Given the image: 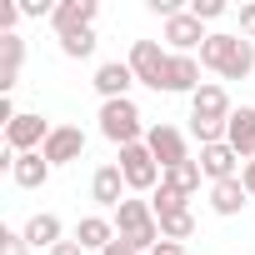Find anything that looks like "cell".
I'll list each match as a JSON object with an SVG mask.
<instances>
[{"label":"cell","mask_w":255,"mask_h":255,"mask_svg":"<svg viewBox=\"0 0 255 255\" xmlns=\"http://www.w3.org/2000/svg\"><path fill=\"white\" fill-rule=\"evenodd\" d=\"M145 145H150V155L160 160V170H175V165L190 160V140H185V130H175V125H165V120L145 130Z\"/></svg>","instance_id":"obj_6"},{"label":"cell","mask_w":255,"mask_h":255,"mask_svg":"<svg viewBox=\"0 0 255 255\" xmlns=\"http://www.w3.org/2000/svg\"><path fill=\"white\" fill-rule=\"evenodd\" d=\"M200 175H205L210 185H220V180H235V175H240V155L230 150V140H220V145H205V150H200Z\"/></svg>","instance_id":"obj_16"},{"label":"cell","mask_w":255,"mask_h":255,"mask_svg":"<svg viewBox=\"0 0 255 255\" xmlns=\"http://www.w3.org/2000/svg\"><path fill=\"white\" fill-rule=\"evenodd\" d=\"M190 15L205 25V20H220L225 15V0H190Z\"/></svg>","instance_id":"obj_27"},{"label":"cell","mask_w":255,"mask_h":255,"mask_svg":"<svg viewBox=\"0 0 255 255\" xmlns=\"http://www.w3.org/2000/svg\"><path fill=\"white\" fill-rule=\"evenodd\" d=\"M95 15H100V0H55L50 25H55V35H70V30H90Z\"/></svg>","instance_id":"obj_14"},{"label":"cell","mask_w":255,"mask_h":255,"mask_svg":"<svg viewBox=\"0 0 255 255\" xmlns=\"http://www.w3.org/2000/svg\"><path fill=\"white\" fill-rule=\"evenodd\" d=\"M225 140L240 160H255V105H235L225 120Z\"/></svg>","instance_id":"obj_15"},{"label":"cell","mask_w":255,"mask_h":255,"mask_svg":"<svg viewBox=\"0 0 255 255\" xmlns=\"http://www.w3.org/2000/svg\"><path fill=\"white\" fill-rule=\"evenodd\" d=\"M50 130H55V125H50L45 115H35V110H20V115L5 125V150H15V155H35V150H45Z\"/></svg>","instance_id":"obj_5"},{"label":"cell","mask_w":255,"mask_h":255,"mask_svg":"<svg viewBox=\"0 0 255 255\" xmlns=\"http://www.w3.org/2000/svg\"><path fill=\"white\" fill-rule=\"evenodd\" d=\"M50 255H90V250H85V245H80V240H60V245H55V250H50Z\"/></svg>","instance_id":"obj_31"},{"label":"cell","mask_w":255,"mask_h":255,"mask_svg":"<svg viewBox=\"0 0 255 255\" xmlns=\"http://www.w3.org/2000/svg\"><path fill=\"white\" fill-rule=\"evenodd\" d=\"M150 255H185V245H180V240H160Z\"/></svg>","instance_id":"obj_33"},{"label":"cell","mask_w":255,"mask_h":255,"mask_svg":"<svg viewBox=\"0 0 255 255\" xmlns=\"http://www.w3.org/2000/svg\"><path fill=\"white\" fill-rule=\"evenodd\" d=\"M20 15H30V20H50L55 5H50V0H20Z\"/></svg>","instance_id":"obj_28"},{"label":"cell","mask_w":255,"mask_h":255,"mask_svg":"<svg viewBox=\"0 0 255 255\" xmlns=\"http://www.w3.org/2000/svg\"><path fill=\"white\" fill-rule=\"evenodd\" d=\"M200 180H205V175H200V160H185V165H175V170H165V175H160V185H165V190H175L180 200H190V195L200 190Z\"/></svg>","instance_id":"obj_22"},{"label":"cell","mask_w":255,"mask_h":255,"mask_svg":"<svg viewBox=\"0 0 255 255\" xmlns=\"http://www.w3.org/2000/svg\"><path fill=\"white\" fill-rule=\"evenodd\" d=\"M240 180H245V190H250V200H255V160L240 165Z\"/></svg>","instance_id":"obj_34"},{"label":"cell","mask_w":255,"mask_h":255,"mask_svg":"<svg viewBox=\"0 0 255 255\" xmlns=\"http://www.w3.org/2000/svg\"><path fill=\"white\" fill-rule=\"evenodd\" d=\"M40 155H45L50 165H75V160L85 155V130H80V125H55Z\"/></svg>","instance_id":"obj_11"},{"label":"cell","mask_w":255,"mask_h":255,"mask_svg":"<svg viewBox=\"0 0 255 255\" xmlns=\"http://www.w3.org/2000/svg\"><path fill=\"white\" fill-rule=\"evenodd\" d=\"M20 65H25V40L20 35H0V95H10L20 85Z\"/></svg>","instance_id":"obj_18"},{"label":"cell","mask_w":255,"mask_h":255,"mask_svg":"<svg viewBox=\"0 0 255 255\" xmlns=\"http://www.w3.org/2000/svg\"><path fill=\"white\" fill-rule=\"evenodd\" d=\"M200 65L215 70L220 80H245L255 70V40L230 35V30H210V40L200 45Z\"/></svg>","instance_id":"obj_1"},{"label":"cell","mask_w":255,"mask_h":255,"mask_svg":"<svg viewBox=\"0 0 255 255\" xmlns=\"http://www.w3.org/2000/svg\"><path fill=\"white\" fill-rule=\"evenodd\" d=\"M245 205H250V190H245V180H240V175H235V180L210 185V210H215L220 220H235Z\"/></svg>","instance_id":"obj_17"},{"label":"cell","mask_w":255,"mask_h":255,"mask_svg":"<svg viewBox=\"0 0 255 255\" xmlns=\"http://www.w3.org/2000/svg\"><path fill=\"white\" fill-rule=\"evenodd\" d=\"M15 20H20V5H0V35H15Z\"/></svg>","instance_id":"obj_29"},{"label":"cell","mask_w":255,"mask_h":255,"mask_svg":"<svg viewBox=\"0 0 255 255\" xmlns=\"http://www.w3.org/2000/svg\"><path fill=\"white\" fill-rule=\"evenodd\" d=\"M125 190H130V185H125V175H120V165L110 160V165H100L95 175H90V200L100 205V210H120V200H125Z\"/></svg>","instance_id":"obj_12"},{"label":"cell","mask_w":255,"mask_h":255,"mask_svg":"<svg viewBox=\"0 0 255 255\" xmlns=\"http://www.w3.org/2000/svg\"><path fill=\"white\" fill-rule=\"evenodd\" d=\"M100 135L110 140V145H140L145 140V130H150V125H145V115H140V105L135 100H100Z\"/></svg>","instance_id":"obj_3"},{"label":"cell","mask_w":255,"mask_h":255,"mask_svg":"<svg viewBox=\"0 0 255 255\" xmlns=\"http://www.w3.org/2000/svg\"><path fill=\"white\" fill-rule=\"evenodd\" d=\"M230 90L225 85H215V80H205L195 95H190V120H210V125H225L230 120Z\"/></svg>","instance_id":"obj_10"},{"label":"cell","mask_w":255,"mask_h":255,"mask_svg":"<svg viewBox=\"0 0 255 255\" xmlns=\"http://www.w3.org/2000/svg\"><path fill=\"white\" fill-rule=\"evenodd\" d=\"M115 165H120L125 185H130V190H140V195H145V190L155 195V185H160V175H165V170H160V160L150 155V145H145V140H140V145H125Z\"/></svg>","instance_id":"obj_4"},{"label":"cell","mask_w":255,"mask_h":255,"mask_svg":"<svg viewBox=\"0 0 255 255\" xmlns=\"http://www.w3.org/2000/svg\"><path fill=\"white\" fill-rule=\"evenodd\" d=\"M75 240L100 255L105 245H115V220H110V215H80V220H75Z\"/></svg>","instance_id":"obj_20"},{"label":"cell","mask_w":255,"mask_h":255,"mask_svg":"<svg viewBox=\"0 0 255 255\" xmlns=\"http://www.w3.org/2000/svg\"><path fill=\"white\" fill-rule=\"evenodd\" d=\"M165 65H170V50H165L160 40H135V45H130V70H135L140 85L160 90V85H165Z\"/></svg>","instance_id":"obj_8"},{"label":"cell","mask_w":255,"mask_h":255,"mask_svg":"<svg viewBox=\"0 0 255 255\" xmlns=\"http://www.w3.org/2000/svg\"><path fill=\"white\" fill-rule=\"evenodd\" d=\"M190 135L200 140V150L205 145H220L225 140V125H210V120H190Z\"/></svg>","instance_id":"obj_26"},{"label":"cell","mask_w":255,"mask_h":255,"mask_svg":"<svg viewBox=\"0 0 255 255\" xmlns=\"http://www.w3.org/2000/svg\"><path fill=\"white\" fill-rule=\"evenodd\" d=\"M240 35L255 40V0H250V5H240Z\"/></svg>","instance_id":"obj_30"},{"label":"cell","mask_w":255,"mask_h":255,"mask_svg":"<svg viewBox=\"0 0 255 255\" xmlns=\"http://www.w3.org/2000/svg\"><path fill=\"white\" fill-rule=\"evenodd\" d=\"M155 220H160V235H165V240H180V245H185V240L195 235V215H190V205H185V210H165V215H155Z\"/></svg>","instance_id":"obj_23"},{"label":"cell","mask_w":255,"mask_h":255,"mask_svg":"<svg viewBox=\"0 0 255 255\" xmlns=\"http://www.w3.org/2000/svg\"><path fill=\"white\" fill-rule=\"evenodd\" d=\"M60 235H65V225H60L55 210H35V215L25 220V240H30V250H55Z\"/></svg>","instance_id":"obj_19"},{"label":"cell","mask_w":255,"mask_h":255,"mask_svg":"<svg viewBox=\"0 0 255 255\" xmlns=\"http://www.w3.org/2000/svg\"><path fill=\"white\" fill-rule=\"evenodd\" d=\"M160 40H165V50H170V55H200V45L210 40V30H205L190 10H180L175 20H165Z\"/></svg>","instance_id":"obj_7"},{"label":"cell","mask_w":255,"mask_h":255,"mask_svg":"<svg viewBox=\"0 0 255 255\" xmlns=\"http://www.w3.org/2000/svg\"><path fill=\"white\" fill-rule=\"evenodd\" d=\"M115 220V235L125 240V245H135L140 255H150L165 235H160V220H155V205L150 200H130V195H125L120 200V210L110 215Z\"/></svg>","instance_id":"obj_2"},{"label":"cell","mask_w":255,"mask_h":255,"mask_svg":"<svg viewBox=\"0 0 255 255\" xmlns=\"http://www.w3.org/2000/svg\"><path fill=\"white\" fill-rule=\"evenodd\" d=\"M90 85H95V95H100V100H130L135 70H130V60H100Z\"/></svg>","instance_id":"obj_9"},{"label":"cell","mask_w":255,"mask_h":255,"mask_svg":"<svg viewBox=\"0 0 255 255\" xmlns=\"http://www.w3.org/2000/svg\"><path fill=\"white\" fill-rule=\"evenodd\" d=\"M100 255H140V250H135V245H125V240H120V235H115V245H105V250H100Z\"/></svg>","instance_id":"obj_32"},{"label":"cell","mask_w":255,"mask_h":255,"mask_svg":"<svg viewBox=\"0 0 255 255\" xmlns=\"http://www.w3.org/2000/svg\"><path fill=\"white\" fill-rule=\"evenodd\" d=\"M0 255H30V240H25V230L0 225Z\"/></svg>","instance_id":"obj_25"},{"label":"cell","mask_w":255,"mask_h":255,"mask_svg":"<svg viewBox=\"0 0 255 255\" xmlns=\"http://www.w3.org/2000/svg\"><path fill=\"white\" fill-rule=\"evenodd\" d=\"M95 45H100V40H95V25H90V30H70V35H60V55H65V60H90Z\"/></svg>","instance_id":"obj_24"},{"label":"cell","mask_w":255,"mask_h":255,"mask_svg":"<svg viewBox=\"0 0 255 255\" xmlns=\"http://www.w3.org/2000/svg\"><path fill=\"white\" fill-rule=\"evenodd\" d=\"M200 55H170V65H165V95H195L205 80H200Z\"/></svg>","instance_id":"obj_13"},{"label":"cell","mask_w":255,"mask_h":255,"mask_svg":"<svg viewBox=\"0 0 255 255\" xmlns=\"http://www.w3.org/2000/svg\"><path fill=\"white\" fill-rule=\"evenodd\" d=\"M50 170H55V165H50V160H45V155L35 150V155H20V160H15V170H10V180H15L20 190H45V180H50Z\"/></svg>","instance_id":"obj_21"}]
</instances>
